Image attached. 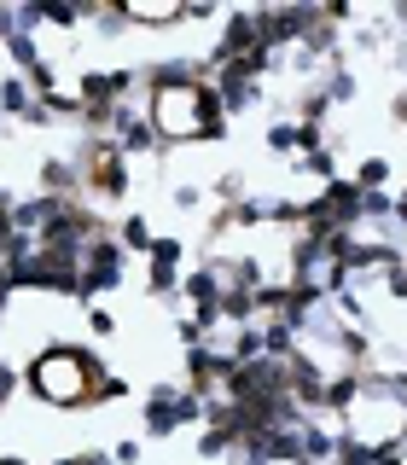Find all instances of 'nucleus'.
<instances>
[{"label": "nucleus", "instance_id": "obj_1", "mask_svg": "<svg viewBox=\"0 0 407 465\" xmlns=\"http://www.w3.org/2000/svg\"><path fill=\"white\" fill-rule=\"evenodd\" d=\"M29 390L35 396H47L58 407H76V401H94V396H123V378H105L87 355L76 349H47V355L29 367Z\"/></svg>", "mask_w": 407, "mask_h": 465}, {"label": "nucleus", "instance_id": "obj_2", "mask_svg": "<svg viewBox=\"0 0 407 465\" xmlns=\"http://www.w3.org/2000/svg\"><path fill=\"white\" fill-rule=\"evenodd\" d=\"M152 134L169 140H204V134H222V111H215V94L204 82H164L152 99Z\"/></svg>", "mask_w": 407, "mask_h": 465}, {"label": "nucleus", "instance_id": "obj_3", "mask_svg": "<svg viewBox=\"0 0 407 465\" xmlns=\"http://www.w3.org/2000/svg\"><path fill=\"white\" fill-rule=\"evenodd\" d=\"M193 413H198L193 396H169V390H157L152 407H145V430H152V436H169L181 419H193Z\"/></svg>", "mask_w": 407, "mask_h": 465}, {"label": "nucleus", "instance_id": "obj_4", "mask_svg": "<svg viewBox=\"0 0 407 465\" xmlns=\"http://www.w3.org/2000/svg\"><path fill=\"white\" fill-rule=\"evenodd\" d=\"M94 186H99V193H111V198H123V193H128L123 152H116L111 140H99V152H94Z\"/></svg>", "mask_w": 407, "mask_h": 465}, {"label": "nucleus", "instance_id": "obj_5", "mask_svg": "<svg viewBox=\"0 0 407 465\" xmlns=\"http://www.w3.org/2000/svg\"><path fill=\"white\" fill-rule=\"evenodd\" d=\"M174 262H181V244L152 239V291H174Z\"/></svg>", "mask_w": 407, "mask_h": 465}, {"label": "nucleus", "instance_id": "obj_6", "mask_svg": "<svg viewBox=\"0 0 407 465\" xmlns=\"http://www.w3.org/2000/svg\"><path fill=\"white\" fill-rule=\"evenodd\" d=\"M6 53H12V64H18V70H35L41 64V53H35V41H29V35H6Z\"/></svg>", "mask_w": 407, "mask_h": 465}, {"label": "nucleus", "instance_id": "obj_7", "mask_svg": "<svg viewBox=\"0 0 407 465\" xmlns=\"http://www.w3.org/2000/svg\"><path fill=\"white\" fill-rule=\"evenodd\" d=\"M0 105H6L12 116H29V94H24V82H18V76L0 82Z\"/></svg>", "mask_w": 407, "mask_h": 465}, {"label": "nucleus", "instance_id": "obj_8", "mask_svg": "<svg viewBox=\"0 0 407 465\" xmlns=\"http://www.w3.org/2000/svg\"><path fill=\"white\" fill-rule=\"evenodd\" d=\"M41 18H53V24H76V18H87V6H65V0H53V6H41Z\"/></svg>", "mask_w": 407, "mask_h": 465}, {"label": "nucleus", "instance_id": "obj_9", "mask_svg": "<svg viewBox=\"0 0 407 465\" xmlns=\"http://www.w3.org/2000/svg\"><path fill=\"white\" fill-rule=\"evenodd\" d=\"M123 244H134V251H152V232H145V222H140V215L123 227Z\"/></svg>", "mask_w": 407, "mask_h": 465}, {"label": "nucleus", "instance_id": "obj_10", "mask_svg": "<svg viewBox=\"0 0 407 465\" xmlns=\"http://www.w3.org/2000/svg\"><path fill=\"white\" fill-rule=\"evenodd\" d=\"M87 326H94V331H99V338H111V331H116V320H111V314H99V309H94V320H87Z\"/></svg>", "mask_w": 407, "mask_h": 465}, {"label": "nucleus", "instance_id": "obj_11", "mask_svg": "<svg viewBox=\"0 0 407 465\" xmlns=\"http://www.w3.org/2000/svg\"><path fill=\"white\" fill-rule=\"evenodd\" d=\"M384 174H390L384 163H367V169H361V186H378V181H384Z\"/></svg>", "mask_w": 407, "mask_h": 465}, {"label": "nucleus", "instance_id": "obj_12", "mask_svg": "<svg viewBox=\"0 0 407 465\" xmlns=\"http://www.w3.org/2000/svg\"><path fill=\"white\" fill-rule=\"evenodd\" d=\"M12 390H18V372H12V367H0V401H6Z\"/></svg>", "mask_w": 407, "mask_h": 465}, {"label": "nucleus", "instance_id": "obj_13", "mask_svg": "<svg viewBox=\"0 0 407 465\" xmlns=\"http://www.w3.org/2000/svg\"><path fill=\"white\" fill-rule=\"evenodd\" d=\"M76 465H111V460H99V454H82V460H76Z\"/></svg>", "mask_w": 407, "mask_h": 465}]
</instances>
